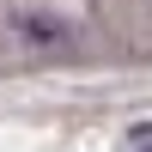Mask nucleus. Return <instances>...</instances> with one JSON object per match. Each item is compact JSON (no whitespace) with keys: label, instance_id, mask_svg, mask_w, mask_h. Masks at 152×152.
Here are the masks:
<instances>
[{"label":"nucleus","instance_id":"1","mask_svg":"<svg viewBox=\"0 0 152 152\" xmlns=\"http://www.w3.org/2000/svg\"><path fill=\"white\" fill-rule=\"evenodd\" d=\"M18 31L31 43H67V24H55V18H18Z\"/></svg>","mask_w":152,"mask_h":152},{"label":"nucleus","instance_id":"2","mask_svg":"<svg viewBox=\"0 0 152 152\" xmlns=\"http://www.w3.org/2000/svg\"><path fill=\"white\" fill-rule=\"evenodd\" d=\"M128 152H152V122H140V128L128 134Z\"/></svg>","mask_w":152,"mask_h":152}]
</instances>
